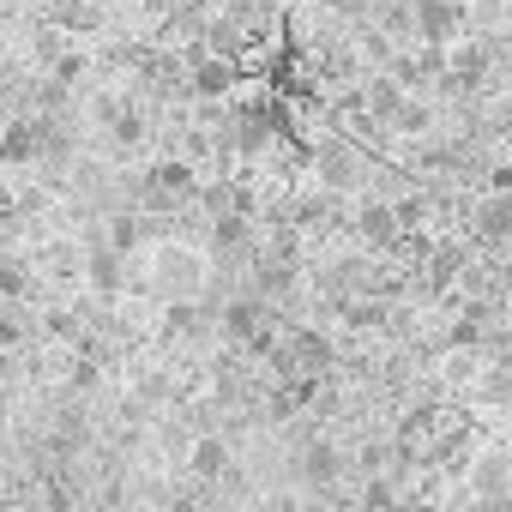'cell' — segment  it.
<instances>
[{
	"instance_id": "1",
	"label": "cell",
	"mask_w": 512,
	"mask_h": 512,
	"mask_svg": "<svg viewBox=\"0 0 512 512\" xmlns=\"http://www.w3.org/2000/svg\"><path fill=\"white\" fill-rule=\"evenodd\" d=\"M151 284L169 302H199L205 296V253L187 247V241H163L157 260H151Z\"/></svg>"
},
{
	"instance_id": "16",
	"label": "cell",
	"mask_w": 512,
	"mask_h": 512,
	"mask_svg": "<svg viewBox=\"0 0 512 512\" xmlns=\"http://www.w3.org/2000/svg\"><path fill=\"white\" fill-rule=\"evenodd\" d=\"M458 7H464V0H458Z\"/></svg>"
},
{
	"instance_id": "9",
	"label": "cell",
	"mask_w": 512,
	"mask_h": 512,
	"mask_svg": "<svg viewBox=\"0 0 512 512\" xmlns=\"http://www.w3.org/2000/svg\"><path fill=\"white\" fill-rule=\"evenodd\" d=\"M145 235H151V223H145L139 211H115V217H109V235H103V247H109V253H121V260H127V253H133V247H139Z\"/></svg>"
},
{
	"instance_id": "3",
	"label": "cell",
	"mask_w": 512,
	"mask_h": 512,
	"mask_svg": "<svg viewBox=\"0 0 512 512\" xmlns=\"http://www.w3.org/2000/svg\"><path fill=\"white\" fill-rule=\"evenodd\" d=\"M193 193H199V169H193V163H181V157H157V163L139 175V199H145L151 211L193 205Z\"/></svg>"
},
{
	"instance_id": "14",
	"label": "cell",
	"mask_w": 512,
	"mask_h": 512,
	"mask_svg": "<svg viewBox=\"0 0 512 512\" xmlns=\"http://www.w3.org/2000/svg\"><path fill=\"white\" fill-rule=\"evenodd\" d=\"M49 332H55V338H79V320H73L67 308H55V314H49Z\"/></svg>"
},
{
	"instance_id": "15",
	"label": "cell",
	"mask_w": 512,
	"mask_h": 512,
	"mask_svg": "<svg viewBox=\"0 0 512 512\" xmlns=\"http://www.w3.org/2000/svg\"><path fill=\"white\" fill-rule=\"evenodd\" d=\"M368 506H374V512H386V506H392V494H386V482H374V488H368Z\"/></svg>"
},
{
	"instance_id": "13",
	"label": "cell",
	"mask_w": 512,
	"mask_h": 512,
	"mask_svg": "<svg viewBox=\"0 0 512 512\" xmlns=\"http://www.w3.org/2000/svg\"><path fill=\"white\" fill-rule=\"evenodd\" d=\"M25 344V326H19V314H0V350H19Z\"/></svg>"
},
{
	"instance_id": "11",
	"label": "cell",
	"mask_w": 512,
	"mask_h": 512,
	"mask_svg": "<svg viewBox=\"0 0 512 512\" xmlns=\"http://www.w3.org/2000/svg\"><path fill=\"white\" fill-rule=\"evenodd\" d=\"M31 296V266L25 260H0V302H25Z\"/></svg>"
},
{
	"instance_id": "12",
	"label": "cell",
	"mask_w": 512,
	"mask_h": 512,
	"mask_svg": "<svg viewBox=\"0 0 512 512\" xmlns=\"http://www.w3.org/2000/svg\"><path fill=\"white\" fill-rule=\"evenodd\" d=\"M500 476H506V470H500V458H488V464L476 470V482H482V494H488V500H500Z\"/></svg>"
},
{
	"instance_id": "5",
	"label": "cell",
	"mask_w": 512,
	"mask_h": 512,
	"mask_svg": "<svg viewBox=\"0 0 512 512\" xmlns=\"http://www.w3.org/2000/svg\"><path fill=\"white\" fill-rule=\"evenodd\" d=\"M79 278H85L97 296H121V290H127V260L97 241V247H85V253H79Z\"/></svg>"
},
{
	"instance_id": "4",
	"label": "cell",
	"mask_w": 512,
	"mask_h": 512,
	"mask_svg": "<svg viewBox=\"0 0 512 512\" xmlns=\"http://www.w3.org/2000/svg\"><path fill=\"white\" fill-rule=\"evenodd\" d=\"M0 163H7V169L43 163V127H37V115H7V121H0Z\"/></svg>"
},
{
	"instance_id": "10",
	"label": "cell",
	"mask_w": 512,
	"mask_h": 512,
	"mask_svg": "<svg viewBox=\"0 0 512 512\" xmlns=\"http://www.w3.org/2000/svg\"><path fill=\"white\" fill-rule=\"evenodd\" d=\"M223 470H229V446H223L217 434H199V440H193V476L211 482V476H223Z\"/></svg>"
},
{
	"instance_id": "7",
	"label": "cell",
	"mask_w": 512,
	"mask_h": 512,
	"mask_svg": "<svg viewBox=\"0 0 512 512\" xmlns=\"http://www.w3.org/2000/svg\"><path fill=\"white\" fill-rule=\"evenodd\" d=\"M356 235H362L368 247H380V253H386V247L398 241L392 205H386V199H374V193H362V199H356Z\"/></svg>"
},
{
	"instance_id": "6",
	"label": "cell",
	"mask_w": 512,
	"mask_h": 512,
	"mask_svg": "<svg viewBox=\"0 0 512 512\" xmlns=\"http://www.w3.org/2000/svg\"><path fill=\"white\" fill-rule=\"evenodd\" d=\"M266 320H272L266 296H229L223 302V338H235V344H253L266 332Z\"/></svg>"
},
{
	"instance_id": "2",
	"label": "cell",
	"mask_w": 512,
	"mask_h": 512,
	"mask_svg": "<svg viewBox=\"0 0 512 512\" xmlns=\"http://www.w3.org/2000/svg\"><path fill=\"white\" fill-rule=\"evenodd\" d=\"M464 37H470V25H464L458 0H410V43L416 49H452Z\"/></svg>"
},
{
	"instance_id": "8",
	"label": "cell",
	"mask_w": 512,
	"mask_h": 512,
	"mask_svg": "<svg viewBox=\"0 0 512 512\" xmlns=\"http://www.w3.org/2000/svg\"><path fill=\"white\" fill-rule=\"evenodd\" d=\"M476 235H482L488 247H500V241L512 235V199H506V193H488V199L476 205Z\"/></svg>"
}]
</instances>
